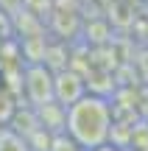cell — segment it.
I'll return each mask as SVG.
<instances>
[{"mask_svg": "<svg viewBox=\"0 0 148 151\" xmlns=\"http://www.w3.org/2000/svg\"><path fill=\"white\" fill-rule=\"evenodd\" d=\"M112 126H115V112H112L109 98L87 92L78 104L67 109L64 134L81 151H95L109 143Z\"/></svg>", "mask_w": 148, "mask_h": 151, "instance_id": "cell-1", "label": "cell"}, {"mask_svg": "<svg viewBox=\"0 0 148 151\" xmlns=\"http://www.w3.org/2000/svg\"><path fill=\"white\" fill-rule=\"evenodd\" d=\"M22 90L34 109L53 104V70H48L45 65H28L22 70Z\"/></svg>", "mask_w": 148, "mask_h": 151, "instance_id": "cell-2", "label": "cell"}, {"mask_svg": "<svg viewBox=\"0 0 148 151\" xmlns=\"http://www.w3.org/2000/svg\"><path fill=\"white\" fill-rule=\"evenodd\" d=\"M87 76H81L78 70L67 67L61 73H53V98L56 104H61L64 109H70L73 104H78L87 95Z\"/></svg>", "mask_w": 148, "mask_h": 151, "instance_id": "cell-3", "label": "cell"}, {"mask_svg": "<svg viewBox=\"0 0 148 151\" xmlns=\"http://www.w3.org/2000/svg\"><path fill=\"white\" fill-rule=\"evenodd\" d=\"M50 28H53V34H59L61 39H73L81 31V20H78V14H73V11H53V14H50Z\"/></svg>", "mask_w": 148, "mask_h": 151, "instance_id": "cell-4", "label": "cell"}, {"mask_svg": "<svg viewBox=\"0 0 148 151\" xmlns=\"http://www.w3.org/2000/svg\"><path fill=\"white\" fill-rule=\"evenodd\" d=\"M0 151H31V146L20 132L6 126V129H0Z\"/></svg>", "mask_w": 148, "mask_h": 151, "instance_id": "cell-5", "label": "cell"}, {"mask_svg": "<svg viewBox=\"0 0 148 151\" xmlns=\"http://www.w3.org/2000/svg\"><path fill=\"white\" fill-rule=\"evenodd\" d=\"M22 9L42 20V17H50L56 11V0H22Z\"/></svg>", "mask_w": 148, "mask_h": 151, "instance_id": "cell-6", "label": "cell"}, {"mask_svg": "<svg viewBox=\"0 0 148 151\" xmlns=\"http://www.w3.org/2000/svg\"><path fill=\"white\" fill-rule=\"evenodd\" d=\"M95 151H120V148L112 146V143H106V146H101V148H95Z\"/></svg>", "mask_w": 148, "mask_h": 151, "instance_id": "cell-7", "label": "cell"}]
</instances>
